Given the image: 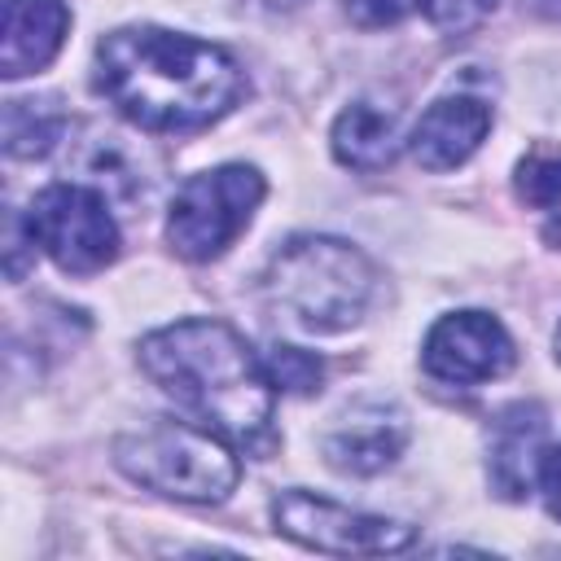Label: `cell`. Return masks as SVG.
<instances>
[{
	"label": "cell",
	"mask_w": 561,
	"mask_h": 561,
	"mask_svg": "<svg viewBox=\"0 0 561 561\" xmlns=\"http://www.w3.org/2000/svg\"><path fill=\"white\" fill-rule=\"evenodd\" d=\"M92 83L127 123L162 136L202 131L245 96V75L228 48L162 26L110 31L96 44Z\"/></svg>",
	"instance_id": "1"
},
{
	"label": "cell",
	"mask_w": 561,
	"mask_h": 561,
	"mask_svg": "<svg viewBox=\"0 0 561 561\" xmlns=\"http://www.w3.org/2000/svg\"><path fill=\"white\" fill-rule=\"evenodd\" d=\"M149 381L175 399L197 425L228 438L237 451L263 460L280 447L276 386L250 342L224 320H175L136 346Z\"/></svg>",
	"instance_id": "2"
},
{
	"label": "cell",
	"mask_w": 561,
	"mask_h": 561,
	"mask_svg": "<svg viewBox=\"0 0 561 561\" xmlns=\"http://www.w3.org/2000/svg\"><path fill=\"white\" fill-rule=\"evenodd\" d=\"M373 289L377 267L359 245L337 237H294L272 254L263 272L272 311L307 333H342L359 324Z\"/></svg>",
	"instance_id": "3"
},
{
	"label": "cell",
	"mask_w": 561,
	"mask_h": 561,
	"mask_svg": "<svg viewBox=\"0 0 561 561\" xmlns=\"http://www.w3.org/2000/svg\"><path fill=\"white\" fill-rule=\"evenodd\" d=\"M114 465L131 482L180 504H224L241 482L232 443L188 421H149L118 434Z\"/></svg>",
	"instance_id": "4"
},
{
	"label": "cell",
	"mask_w": 561,
	"mask_h": 561,
	"mask_svg": "<svg viewBox=\"0 0 561 561\" xmlns=\"http://www.w3.org/2000/svg\"><path fill=\"white\" fill-rule=\"evenodd\" d=\"M267 184L245 162H224L202 175H188L167 210V241L188 263L219 259L254 219Z\"/></svg>",
	"instance_id": "5"
},
{
	"label": "cell",
	"mask_w": 561,
	"mask_h": 561,
	"mask_svg": "<svg viewBox=\"0 0 561 561\" xmlns=\"http://www.w3.org/2000/svg\"><path fill=\"white\" fill-rule=\"evenodd\" d=\"M26 228L35 245L70 276L105 272L118 259V224L105 197L88 184H48L35 193L26 210Z\"/></svg>",
	"instance_id": "6"
},
{
	"label": "cell",
	"mask_w": 561,
	"mask_h": 561,
	"mask_svg": "<svg viewBox=\"0 0 561 561\" xmlns=\"http://www.w3.org/2000/svg\"><path fill=\"white\" fill-rule=\"evenodd\" d=\"M272 522L285 539L316 548V552H333V557L403 552L416 539V530L408 522L359 513V508H346V504L311 495V491H280L272 500Z\"/></svg>",
	"instance_id": "7"
},
{
	"label": "cell",
	"mask_w": 561,
	"mask_h": 561,
	"mask_svg": "<svg viewBox=\"0 0 561 561\" xmlns=\"http://www.w3.org/2000/svg\"><path fill=\"white\" fill-rule=\"evenodd\" d=\"M517 351L508 329L486 311H451L434 320L421 346V364L443 386H482L513 368Z\"/></svg>",
	"instance_id": "8"
},
{
	"label": "cell",
	"mask_w": 561,
	"mask_h": 561,
	"mask_svg": "<svg viewBox=\"0 0 561 561\" xmlns=\"http://www.w3.org/2000/svg\"><path fill=\"white\" fill-rule=\"evenodd\" d=\"M403 447H408V416L394 403H355L320 434L324 460L355 478H373L390 469L403 456Z\"/></svg>",
	"instance_id": "9"
},
{
	"label": "cell",
	"mask_w": 561,
	"mask_h": 561,
	"mask_svg": "<svg viewBox=\"0 0 561 561\" xmlns=\"http://www.w3.org/2000/svg\"><path fill=\"white\" fill-rule=\"evenodd\" d=\"M491 131V105L478 96H438L412 127L408 149L425 171H451L478 153Z\"/></svg>",
	"instance_id": "10"
},
{
	"label": "cell",
	"mask_w": 561,
	"mask_h": 561,
	"mask_svg": "<svg viewBox=\"0 0 561 561\" xmlns=\"http://www.w3.org/2000/svg\"><path fill=\"white\" fill-rule=\"evenodd\" d=\"M543 438H548L543 408L513 403L508 412H500V421L491 430V447H486V473H491V486L504 500H526L535 491L539 460L548 451Z\"/></svg>",
	"instance_id": "11"
},
{
	"label": "cell",
	"mask_w": 561,
	"mask_h": 561,
	"mask_svg": "<svg viewBox=\"0 0 561 561\" xmlns=\"http://www.w3.org/2000/svg\"><path fill=\"white\" fill-rule=\"evenodd\" d=\"M70 31V9L61 0H4L0 18V75L22 79L44 70Z\"/></svg>",
	"instance_id": "12"
},
{
	"label": "cell",
	"mask_w": 561,
	"mask_h": 561,
	"mask_svg": "<svg viewBox=\"0 0 561 561\" xmlns=\"http://www.w3.org/2000/svg\"><path fill=\"white\" fill-rule=\"evenodd\" d=\"M333 158L351 171H381L399 153V118L377 101H351L329 131Z\"/></svg>",
	"instance_id": "13"
},
{
	"label": "cell",
	"mask_w": 561,
	"mask_h": 561,
	"mask_svg": "<svg viewBox=\"0 0 561 561\" xmlns=\"http://www.w3.org/2000/svg\"><path fill=\"white\" fill-rule=\"evenodd\" d=\"M66 131V118L48 101H9L4 110V153L9 158H44Z\"/></svg>",
	"instance_id": "14"
},
{
	"label": "cell",
	"mask_w": 561,
	"mask_h": 561,
	"mask_svg": "<svg viewBox=\"0 0 561 561\" xmlns=\"http://www.w3.org/2000/svg\"><path fill=\"white\" fill-rule=\"evenodd\" d=\"M263 364H267L272 386L276 390H289V394H311L320 386V377H324L320 359L311 351H298V346H272Z\"/></svg>",
	"instance_id": "15"
},
{
	"label": "cell",
	"mask_w": 561,
	"mask_h": 561,
	"mask_svg": "<svg viewBox=\"0 0 561 561\" xmlns=\"http://www.w3.org/2000/svg\"><path fill=\"white\" fill-rule=\"evenodd\" d=\"M517 197L539 210H561V158L535 153L517 167Z\"/></svg>",
	"instance_id": "16"
},
{
	"label": "cell",
	"mask_w": 561,
	"mask_h": 561,
	"mask_svg": "<svg viewBox=\"0 0 561 561\" xmlns=\"http://www.w3.org/2000/svg\"><path fill=\"white\" fill-rule=\"evenodd\" d=\"M491 9H495V0H416V13H421L430 26L451 31V35L473 31Z\"/></svg>",
	"instance_id": "17"
},
{
	"label": "cell",
	"mask_w": 561,
	"mask_h": 561,
	"mask_svg": "<svg viewBox=\"0 0 561 561\" xmlns=\"http://www.w3.org/2000/svg\"><path fill=\"white\" fill-rule=\"evenodd\" d=\"M416 13V0H346V18L364 31H381V26H394L403 18Z\"/></svg>",
	"instance_id": "18"
},
{
	"label": "cell",
	"mask_w": 561,
	"mask_h": 561,
	"mask_svg": "<svg viewBox=\"0 0 561 561\" xmlns=\"http://www.w3.org/2000/svg\"><path fill=\"white\" fill-rule=\"evenodd\" d=\"M539 491H543L548 513L561 522V447L543 451V460H539Z\"/></svg>",
	"instance_id": "19"
},
{
	"label": "cell",
	"mask_w": 561,
	"mask_h": 561,
	"mask_svg": "<svg viewBox=\"0 0 561 561\" xmlns=\"http://www.w3.org/2000/svg\"><path fill=\"white\" fill-rule=\"evenodd\" d=\"M26 245H35L31 228H26V224H18V219L9 215V232H4V272H9L13 280L26 272Z\"/></svg>",
	"instance_id": "20"
},
{
	"label": "cell",
	"mask_w": 561,
	"mask_h": 561,
	"mask_svg": "<svg viewBox=\"0 0 561 561\" xmlns=\"http://www.w3.org/2000/svg\"><path fill=\"white\" fill-rule=\"evenodd\" d=\"M522 9L543 22H561V0H522Z\"/></svg>",
	"instance_id": "21"
},
{
	"label": "cell",
	"mask_w": 561,
	"mask_h": 561,
	"mask_svg": "<svg viewBox=\"0 0 561 561\" xmlns=\"http://www.w3.org/2000/svg\"><path fill=\"white\" fill-rule=\"evenodd\" d=\"M557 364H561V329H557Z\"/></svg>",
	"instance_id": "22"
}]
</instances>
